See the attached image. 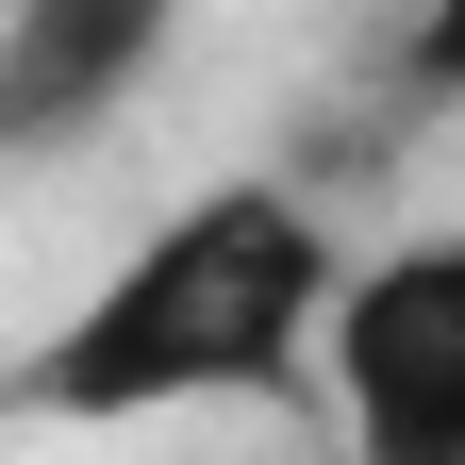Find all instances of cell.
Here are the masks:
<instances>
[{
	"mask_svg": "<svg viewBox=\"0 0 465 465\" xmlns=\"http://www.w3.org/2000/svg\"><path fill=\"white\" fill-rule=\"evenodd\" d=\"M332 282H349V250L316 232L300 183H200L34 332L17 416L134 432V416H200V399H282L332 332Z\"/></svg>",
	"mask_w": 465,
	"mask_h": 465,
	"instance_id": "obj_1",
	"label": "cell"
},
{
	"mask_svg": "<svg viewBox=\"0 0 465 465\" xmlns=\"http://www.w3.org/2000/svg\"><path fill=\"white\" fill-rule=\"evenodd\" d=\"M166 34H183V0H0V166H50L100 116H134Z\"/></svg>",
	"mask_w": 465,
	"mask_h": 465,
	"instance_id": "obj_3",
	"label": "cell"
},
{
	"mask_svg": "<svg viewBox=\"0 0 465 465\" xmlns=\"http://www.w3.org/2000/svg\"><path fill=\"white\" fill-rule=\"evenodd\" d=\"M399 84H416V100H465V0H416V34H399Z\"/></svg>",
	"mask_w": 465,
	"mask_h": 465,
	"instance_id": "obj_4",
	"label": "cell"
},
{
	"mask_svg": "<svg viewBox=\"0 0 465 465\" xmlns=\"http://www.w3.org/2000/svg\"><path fill=\"white\" fill-rule=\"evenodd\" d=\"M332 416L349 465H465V232H416V250L332 282Z\"/></svg>",
	"mask_w": 465,
	"mask_h": 465,
	"instance_id": "obj_2",
	"label": "cell"
}]
</instances>
